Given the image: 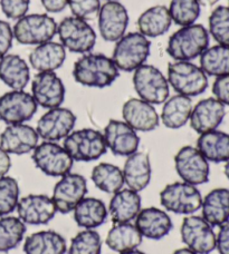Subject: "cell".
<instances>
[{"label":"cell","instance_id":"obj_40","mask_svg":"<svg viewBox=\"0 0 229 254\" xmlns=\"http://www.w3.org/2000/svg\"><path fill=\"white\" fill-rule=\"evenodd\" d=\"M19 185L16 179L4 175L0 178V216L10 215L19 202Z\"/></svg>","mask_w":229,"mask_h":254},{"label":"cell","instance_id":"obj_8","mask_svg":"<svg viewBox=\"0 0 229 254\" xmlns=\"http://www.w3.org/2000/svg\"><path fill=\"white\" fill-rule=\"evenodd\" d=\"M160 203L168 212L192 215L200 210L203 195L197 187L185 182L168 184L160 192Z\"/></svg>","mask_w":229,"mask_h":254},{"label":"cell","instance_id":"obj_17","mask_svg":"<svg viewBox=\"0 0 229 254\" xmlns=\"http://www.w3.org/2000/svg\"><path fill=\"white\" fill-rule=\"evenodd\" d=\"M103 135L107 147L114 155L127 157L139 149L140 137L137 131L124 121H109Z\"/></svg>","mask_w":229,"mask_h":254},{"label":"cell","instance_id":"obj_42","mask_svg":"<svg viewBox=\"0 0 229 254\" xmlns=\"http://www.w3.org/2000/svg\"><path fill=\"white\" fill-rule=\"evenodd\" d=\"M68 6L73 16L90 21L99 17L101 2L100 0H68Z\"/></svg>","mask_w":229,"mask_h":254},{"label":"cell","instance_id":"obj_33","mask_svg":"<svg viewBox=\"0 0 229 254\" xmlns=\"http://www.w3.org/2000/svg\"><path fill=\"white\" fill-rule=\"evenodd\" d=\"M172 19L169 13L168 7L158 4L141 13L137 19L139 33L144 35L146 38H155L163 36L170 29Z\"/></svg>","mask_w":229,"mask_h":254},{"label":"cell","instance_id":"obj_47","mask_svg":"<svg viewBox=\"0 0 229 254\" xmlns=\"http://www.w3.org/2000/svg\"><path fill=\"white\" fill-rule=\"evenodd\" d=\"M46 11L57 13L68 6V0H40Z\"/></svg>","mask_w":229,"mask_h":254},{"label":"cell","instance_id":"obj_9","mask_svg":"<svg viewBox=\"0 0 229 254\" xmlns=\"http://www.w3.org/2000/svg\"><path fill=\"white\" fill-rule=\"evenodd\" d=\"M59 40L66 51L89 54L96 44V34L88 21L76 17H66L57 25Z\"/></svg>","mask_w":229,"mask_h":254},{"label":"cell","instance_id":"obj_31","mask_svg":"<svg viewBox=\"0 0 229 254\" xmlns=\"http://www.w3.org/2000/svg\"><path fill=\"white\" fill-rule=\"evenodd\" d=\"M196 147L208 162L226 163L229 160V134L218 129L200 134Z\"/></svg>","mask_w":229,"mask_h":254},{"label":"cell","instance_id":"obj_53","mask_svg":"<svg viewBox=\"0 0 229 254\" xmlns=\"http://www.w3.org/2000/svg\"><path fill=\"white\" fill-rule=\"evenodd\" d=\"M108 1H117V0H108Z\"/></svg>","mask_w":229,"mask_h":254},{"label":"cell","instance_id":"obj_12","mask_svg":"<svg viewBox=\"0 0 229 254\" xmlns=\"http://www.w3.org/2000/svg\"><path fill=\"white\" fill-rule=\"evenodd\" d=\"M177 174L182 182L198 187L209 181L210 166L199 149L190 145L181 147L175 156Z\"/></svg>","mask_w":229,"mask_h":254},{"label":"cell","instance_id":"obj_10","mask_svg":"<svg viewBox=\"0 0 229 254\" xmlns=\"http://www.w3.org/2000/svg\"><path fill=\"white\" fill-rule=\"evenodd\" d=\"M33 162L45 175L62 178L72 171L74 161L62 145L56 142L38 144L33 151Z\"/></svg>","mask_w":229,"mask_h":254},{"label":"cell","instance_id":"obj_15","mask_svg":"<svg viewBox=\"0 0 229 254\" xmlns=\"http://www.w3.org/2000/svg\"><path fill=\"white\" fill-rule=\"evenodd\" d=\"M76 124V116L71 110L65 107H56L48 110L40 117L36 131L39 138L45 142H58L70 135Z\"/></svg>","mask_w":229,"mask_h":254},{"label":"cell","instance_id":"obj_37","mask_svg":"<svg viewBox=\"0 0 229 254\" xmlns=\"http://www.w3.org/2000/svg\"><path fill=\"white\" fill-rule=\"evenodd\" d=\"M26 224L19 217L0 216V252L7 253L24 241Z\"/></svg>","mask_w":229,"mask_h":254},{"label":"cell","instance_id":"obj_51","mask_svg":"<svg viewBox=\"0 0 229 254\" xmlns=\"http://www.w3.org/2000/svg\"><path fill=\"white\" fill-rule=\"evenodd\" d=\"M117 254H146V253L142 252V251H139V250H137V249H135V250H131V251L122 252V253H117Z\"/></svg>","mask_w":229,"mask_h":254},{"label":"cell","instance_id":"obj_2","mask_svg":"<svg viewBox=\"0 0 229 254\" xmlns=\"http://www.w3.org/2000/svg\"><path fill=\"white\" fill-rule=\"evenodd\" d=\"M209 36L200 24L181 27L169 38L167 52L177 62L194 61L209 47Z\"/></svg>","mask_w":229,"mask_h":254},{"label":"cell","instance_id":"obj_4","mask_svg":"<svg viewBox=\"0 0 229 254\" xmlns=\"http://www.w3.org/2000/svg\"><path fill=\"white\" fill-rule=\"evenodd\" d=\"M168 83L177 94L195 97L208 88V76L191 62H172L168 65Z\"/></svg>","mask_w":229,"mask_h":254},{"label":"cell","instance_id":"obj_3","mask_svg":"<svg viewBox=\"0 0 229 254\" xmlns=\"http://www.w3.org/2000/svg\"><path fill=\"white\" fill-rule=\"evenodd\" d=\"M151 52L149 38L139 31L125 34L117 40L113 49L112 61L118 70L131 72L144 65Z\"/></svg>","mask_w":229,"mask_h":254},{"label":"cell","instance_id":"obj_50","mask_svg":"<svg viewBox=\"0 0 229 254\" xmlns=\"http://www.w3.org/2000/svg\"><path fill=\"white\" fill-rule=\"evenodd\" d=\"M172 254H197V253L189 250L188 248H182V249H178V250H176Z\"/></svg>","mask_w":229,"mask_h":254},{"label":"cell","instance_id":"obj_14","mask_svg":"<svg viewBox=\"0 0 229 254\" xmlns=\"http://www.w3.org/2000/svg\"><path fill=\"white\" fill-rule=\"evenodd\" d=\"M88 190V181L83 175L70 172L62 176L55 184L52 196L57 212L68 214L74 211L77 204L86 197Z\"/></svg>","mask_w":229,"mask_h":254},{"label":"cell","instance_id":"obj_11","mask_svg":"<svg viewBox=\"0 0 229 254\" xmlns=\"http://www.w3.org/2000/svg\"><path fill=\"white\" fill-rule=\"evenodd\" d=\"M180 235L186 248L197 254H210L216 250V233L203 216L188 215L183 219Z\"/></svg>","mask_w":229,"mask_h":254},{"label":"cell","instance_id":"obj_13","mask_svg":"<svg viewBox=\"0 0 229 254\" xmlns=\"http://www.w3.org/2000/svg\"><path fill=\"white\" fill-rule=\"evenodd\" d=\"M38 105L25 90H10L0 96V120L7 125L25 124L33 119Z\"/></svg>","mask_w":229,"mask_h":254},{"label":"cell","instance_id":"obj_30","mask_svg":"<svg viewBox=\"0 0 229 254\" xmlns=\"http://www.w3.org/2000/svg\"><path fill=\"white\" fill-rule=\"evenodd\" d=\"M22 249L25 254H65L67 242L62 234L46 230L27 237Z\"/></svg>","mask_w":229,"mask_h":254},{"label":"cell","instance_id":"obj_45","mask_svg":"<svg viewBox=\"0 0 229 254\" xmlns=\"http://www.w3.org/2000/svg\"><path fill=\"white\" fill-rule=\"evenodd\" d=\"M13 33L7 21L0 20V60L6 56L12 46Z\"/></svg>","mask_w":229,"mask_h":254},{"label":"cell","instance_id":"obj_41","mask_svg":"<svg viewBox=\"0 0 229 254\" xmlns=\"http://www.w3.org/2000/svg\"><path fill=\"white\" fill-rule=\"evenodd\" d=\"M209 35L218 45L229 46V7L218 6L209 16Z\"/></svg>","mask_w":229,"mask_h":254},{"label":"cell","instance_id":"obj_7","mask_svg":"<svg viewBox=\"0 0 229 254\" xmlns=\"http://www.w3.org/2000/svg\"><path fill=\"white\" fill-rule=\"evenodd\" d=\"M133 86L139 98L152 105L163 104L170 94L167 77L157 67L146 64L134 70Z\"/></svg>","mask_w":229,"mask_h":254},{"label":"cell","instance_id":"obj_18","mask_svg":"<svg viewBox=\"0 0 229 254\" xmlns=\"http://www.w3.org/2000/svg\"><path fill=\"white\" fill-rule=\"evenodd\" d=\"M16 211L26 225L48 224L57 213L53 198L44 194H29L20 198Z\"/></svg>","mask_w":229,"mask_h":254},{"label":"cell","instance_id":"obj_25","mask_svg":"<svg viewBox=\"0 0 229 254\" xmlns=\"http://www.w3.org/2000/svg\"><path fill=\"white\" fill-rule=\"evenodd\" d=\"M141 208L142 199L139 192L126 188L113 194L108 210L113 223H130L135 220Z\"/></svg>","mask_w":229,"mask_h":254},{"label":"cell","instance_id":"obj_26","mask_svg":"<svg viewBox=\"0 0 229 254\" xmlns=\"http://www.w3.org/2000/svg\"><path fill=\"white\" fill-rule=\"evenodd\" d=\"M203 217L215 228L229 221V189H214L206 195L201 203Z\"/></svg>","mask_w":229,"mask_h":254},{"label":"cell","instance_id":"obj_54","mask_svg":"<svg viewBox=\"0 0 229 254\" xmlns=\"http://www.w3.org/2000/svg\"><path fill=\"white\" fill-rule=\"evenodd\" d=\"M228 2H229V0H228Z\"/></svg>","mask_w":229,"mask_h":254},{"label":"cell","instance_id":"obj_48","mask_svg":"<svg viewBox=\"0 0 229 254\" xmlns=\"http://www.w3.org/2000/svg\"><path fill=\"white\" fill-rule=\"evenodd\" d=\"M10 154H8L4 149L0 146V178L8 174L11 167V158Z\"/></svg>","mask_w":229,"mask_h":254},{"label":"cell","instance_id":"obj_1","mask_svg":"<svg viewBox=\"0 0 229 254\" xmlns=\"http://www.w3.org/2000/svg\"><path fill=\"white\" fill-rule=\"evenodd\" d=\"M120 70L112 58L103 54H85L74 64L73 77L86 87L105 88L117 79Z\"/></svg>","mask_w":229,"mask_h":254},{"label":"cell","instance_id":"obj_16","mask_svg":"<svg viewBox=\"0 0 229 254\" xmlns=\"http://www.w3.org/2000/svg\"><path fill=\"white\" fill-rule=\"evenodd\" d=\"M31 95L38 106L52 110L64 103L65 86L55 71L38 72L31 83Z\"/></svg>","mask_w":229,"mask_h":254},{"label":"cell","instance_id":"obj_5","mask_svg":"<svg viewBox=\"0 0 229 254\" xmlns=\"http://www.w3.org/2000/svg\"><path fill=\"white\" fill-rule=\"evenodd\" d=\"M12 33L19 44L38 46L54 38L57 34V24L46 13H31L17 20Z\"/></svg>","mask_w":229,"mask_h":254},{"label":"cell","instance_id":"obj_19","mask_svg":"<svg viewBox=\"0 0 229 254\" xmlns=\"http://www.w3.org/2000/svg\"><path fill=\"white\" fill-rule=\"evenodd\" d=\"M98 18L100 34L104 40L116 43L125 35L129 25V13L121 2H105L101 6Z\"/></svg>","mask_w":229,"mask_h":254},{"label":"cell","instance_id":"obj_23","mask_svg":"<svg viewBox=\"0 0 229 254\" xmlns=\"http://www.w3.org/2000/svg\"><path fill=\"white\" fill-rule=\"evenodd\" d=\"M134 221L142 237L155 241L166 238L173 229L172 220L168 213L154 206L141 208Z\"/></svg>","mask_w":229,"mask_h":254},{"label":"cell","instance_id":"obj_21","mask_svg":"<svg viewBox=\"0 0 229 254\" xmlns=\"http://www.w3.org/2000/svg\"><path fill=\"white\" fill-rule=\"evenodd\" d=\"M36 128L27 124L7 125L0 135V146L8 154L24 155L33 152L38 145Z\"/></svg>","mask_w":229,"mask_h":254},{"label":"cell","instance_id":"obj_22","mask_svg":"<svg viewBox=\"0 0 229 254\" xmlns=\"http://www.w3.org/2000/svg\"><path fill=\"white\" fill-rule=\"evenodd\" d=\"M123 121L136 131H151L160 125V116L152 104L141 98H130L123 104Z\"/></svg>","mask_w":229,"mask_h":254},{"label":"cell","instance_id":"obj_49","mask_svg":"<svg viewBox=\"0 0 229 254\" xmlns=\"http://www.w3.org/2000/svg\"><path fill=\"white\" fill-rule=\"evenodd\" d=\"M218 1L219 0H198L200 6H204V7H212L214 4H216Z\"/></svg>","mask_w":229,"mask_h":254},{"label":"cell","instance_id":"obj_32","mask_svg":"<svg viewBox=\"0 0 229 254\" xmlns=\"http://www.w3.org/2000/svg\"><path fill=\"white\" fill-rule=\"evenodd\" d=\"M192 107L190 97L177 94L163 103L160 121L168 128L179 129L189 122Z\"/></svg>","mask_w":229,"mask_h":254},{"label":"cell","instance_id":"obj_34","mask_svg":"<svg viewBox=\"0 0 229 254\" xmlns=\"http://www.w3.org/2000/svg\"><path fill=\"white\" fill-rule=\"evenodd\" d=\"M143 241L139 230L134 224L130 223H114L109 231L105 243L112 251L122 253L127 252L141 246Z\"/></svg>","mask_w":229,"mask_h":254},{"label":"cell","instance_id":"obj_35","mask_svg":"<svg viewBox=\"0 0 229 254\" xmlns=\"http://www.w3.org/2000/svg\"><path fill=\"white\" fill-rule=\"evenodd\" d=\"M91 179L96 188L108 194L116 193L125 185L122 170L111 163H100L94 166Z\"/></svg>","mask_w":229,"mask_h":254},{"label":"cell","instance_id":"obj_28","mask_svg":"<svg viewBox=\"0 0 229 254\" xmlns=\"http://www.w3.org/2000/svg\"><path fill=\"white\" fill-rule=\"evenodd\" d=\"M66 60V49L62 44L47 42L38 45L29 55L31 67L38 72L55 71L63 66Z\"/></svg>","mask_w":229,"mask_h":254},{"label":"cell","instance_id":"obj_39","mask_svg":"<svg viewBox=\"0 0 229 254\" xmlns=\"http://www.w3.org/2000/svg\"><path fill=\"white\" fill-rule=\"evenodd\" d=\"M102 239L95 230H83L72 239L68 254H101Z\"/></svg>","mask_w":229,"mask_h":254},{"label":"cell","instance_id":"obj_44","mask_svg":"<svg viewBox=\"0 0 229 254\" xmlns=\"http://www.w3.org/2000/svg\"><path fill=\"white\" fill-rule=\"evenodd\" d=\"M213 94L222 104L229 106V75L216 77L213 84Z\"/></svg>","mask_w":229,"mask_h":254},{"label":"cell","instance_id":"obj_24","mask_svg":"<svg viewBox=\"0 0 229 254\" xmlns=\"http://www.w3.org/2000/svg\"><path fill=\"white\" fill-rule=\"evenodd\" d=\"M122 172L124 184L127 189L133 190L135 192L145 190L151 182V175H152L149 155L137 151L127 156Z\"/></svg>","mask_w":229,"mask_h":254},{"label":"cell","instance_id":"obj_38","mask_svg":"<svg viewBox=\"0 0 229 254\" xmlns=\"http://www.w3.org/2000/svg\"><path fill=\"white\" fill-rule=\"evenodd\" d=\"M172 21L180 27L194 25L201 12L198 0H171L168 8Z\"/></svg>","mask_w":229,"mask_h":254},{"label":"cell","instance_id":"obj_46","mask_svg":"<svg viewBox=\"0 0 229 254\" xmlns=\"http://www.w3.org/2000/svg\"><path fill=\"white\" fill-rule=\"evenodd\" d=\"M216 249L219 254H229V221L219 226L216 234Z\"/></svg>","mask_w":229,"mask_h":254},{"label":"cell","instance_id":"obj_43","mask_svg":"<svg viewBox=\"0 0 229 254\" xmlns=\"http://www.w3.org/2000/svg\"><path fill=\"white\" fill-rule=\"evenodd\" d=\"M30 0H0V7L9 19L18 20L27 15Z\"/></svg>","mask_w":229,"mask_h":254},{"label":"cell","instance_id":"obj_52","mask_svg":"<svg viewBox=\"0 0 229 254\" xmlns=\"http://www.w3.org/2000/svg\"><path fill=\"white\" fill-rule=\"evenodd\" d=\"M224 173H225L226 178L229 180V160L226 162L225 167H224Z\"/></svg>","mask_w":229,"mask_h":254},{"label":"cell","instance_id":"obj_20","mask_svg":"<svg viewBox=\"0 0 229 254\" xmlns=\"http://www.w3.org/2000/svg\"><path fill=\"white\" fill-rule=\"evenodd\" d=\"M225 116V105L215 97H208L201 99L192 107L189 122L191 128L200 135L217 129Z\"/></svg>","mask_w":229,"mask_h":254},{"label":"cell","instance_id":"obj_29","mask_svg":"<svg viewBox=\"0 0 229 254\" xmlns=\"http://www.w3.org/2000/svg\"><path fill=\"white\" fill-rule=\"evenodd\" d=\"M75 223L84 230H95L103 225L109 216L105 203L100 198L84 197L74 208Z\"/></svg>","mask_w":229,"mask_h":254},{"label":"cell","instance_id":"obj_27","mask_svg":"<svg viewBox=\"0 0 229 254\" xmlns=\"http://www.w3.org/2000/svg\"><path fill=\"white\" fill-rule=\"evenodd\" d=\"M0 79L11 90H24L30 79L28 64L19 55L7 54L0 60Z\"/></svg>","mask_w":229,"mask_h":254},{"label":"cell","instance_id":"obj_36","mask_svg":"<svg viewBox=\"0 0 229 254\" xmlns=\"http://www.w3.org/2000/svg\"><path fill=\"white\" fill-rule=\"evenodd\" d=\"M199 67L207 76L229 75V46L215 45L208 47L200 55Z\"/></svg>","mask_w":229,"mask_h":254},{"label":"cell","instance_id":"obj_6","mask_svg":"<svg viewBox=\"0 0 229 254\" xmlns=\"http://www.w3.org/2000/svg\"><path fill=\"white\" fill-rule=\"evenodd\" d=\"M63 146L74 162H93L108 151L103 133L93 128L73 130L64 139Z\"/></svg>","mask_w":229,"mask_h":254}]
</instances>
